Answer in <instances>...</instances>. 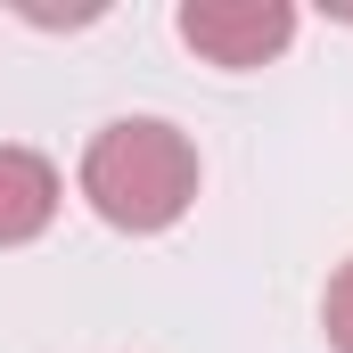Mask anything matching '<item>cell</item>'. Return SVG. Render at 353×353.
I'll list each match as a JSON object with an SVG mask.
<instances>
[{
    "label": "cell",
    "mask_w": 353,
    "mask_h": 353,
    "mask_svg": "<svg viewBox=\"0 0 353 353\" xmlns=\"http://www.w3.org/2000/svg\"><path fill=\"white\" fill-rule=\"evenodd\" d=\"M181 41L222 66V74H247V66H271L288 41H296V8L288 0H189L173 17Z\"/></svg>",
    "instance_id": "7a4b0ae2"
},
{
    "label": "cell",
    "mask_w": 353,
    "mask_h": 353,
    "mask_svg": "<svg viewBox=\"0 0 353 353\" xmlns=\"http://www.w3.org/2000/svg\"><path fill=\"white\" fill-rule=\"evenodd\" d=\"M58 197H66V181L41 148L0 140V247H33L58 222Z\"/></svg>",
    "instance_id": "3957f363"
},
{
    "label": "cell",
    "mask_w": 353,
    "mask_h": 353,
    "mask_svg": "<svg viewBox=\"0 0 353 353\" xmlns=\"http://www.w3.org/2000/svg\"><path fill=\"white\" fill-rule=\"evenodd\" d=\"M83 197L107 230H132V239H157L173 230L181 214L197 205V148L189 132L165 115H115L99 123L83 148Z\"/></svg>",
    "instance_id": "6da1fadb"
},
{
    "label": "cell",
    "mask_w": 353,
    "mask_h": 353,
    "mask_svg": "<svg viewBox=\"0 0 353 353\" xmlns=\"http://www.w3.org/2000/svg\"><path fill=\"white\" fill-rule=\"evenodd\" d=\"M321 329H329V345H337V353H353V263H337L329 296H321Z\"/></svg>",
    "instance_id": "277c9868"
}]
</instances>
